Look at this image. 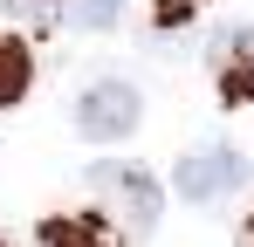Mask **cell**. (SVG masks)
<instances>
[{
  "label": "cell",
  "instance_id": "cell-5",
  "mask_svg": "<svg viewBox=\"0 0 254 247\" xmlns=\"http://www.w3.org/2000/svg\"><path fill=\"white\" fill-rule=\"evenodd\" d=\"M42 247H117L96 220H69V213H55V220H42Z\"/></svg>",
  "mask_w": 254,
  "mask_h": 247
},
{
  "label": "cell",
  "instance_id": "cell-3",
  "mask_svg": "<svg viewBox=\"0 0 254 247\" xmlns=\"http://www.w3.org/2000/svg\"><path fill=\"white\" fill-rule=\"evenodd\" d=\"M137 117H144V96L124 76H103V82H89L83 96H76V130L83 137H130Z\"/></svg>",
  "mask_w": 254,
  "mask_h": 247
},
{
  "label": "cell",
  "instance_id": "cell-7",
  "mask_svg": "<svg viewBox=\"0 0 254 247\" xmlns=\"http://www.w3.org/2000/svg\"><path fill=\"white\" fill-rule=\"evenodd\" d=\"M7 14H21V28H35V35H55L69 0H7Z\"/></svg>",
  "mask_w": 254,
  "mask_h": 247
},
{
  "label": "cell",
  "instance_id": "cell-8",
  "mask_svg": "<svg viewBox=\"0 0 254 247\" xmlns=\"http://www.w3.org/2000/svg\"><path fill=\"white\" fill-rule=\"evenodd\" d=\"M130 14V0H76V28H117Z\"/></svg>",
  "mask_w": 254,
  "mask_h": 247
},
{
  "label": "cell",
  "instance_id": "cell-1",
  "mask_svg": "<svg viewBox=\"0 0 254 247\" xmlns=\"http://www.w3.org/2000/svg\"><path fill=\"white\" fill-rule=\"evenodd\" d=\"M83 185L117 213V227H124V234H151V227H158L165 192H158V179H151L137 158H96V165L83 172Z\"/></svg>",
  "mask_w": 254,
  "mask_h": 247
},
{
  "label": "cell",
  "instance_id": "cell-6",
  "mask_svg": "<svg viewBox=\"0 0 254 247\" xmlns=\"http://www.w3.org/2000/svg\"><path fill=\"white\" fill-rule=\"evenodd\" d=\"M220 103H254V48H234L220 62Z\"/></svg>",
  "mask_w": 254,
  "mask_h": 247
},
{
  "label": "cell",
  "instance_id": "cell-9",
  "mask_svg": "<svg viewBox=\"0 0 254 247\" xmlns=\"http://www.w3.org/2000/svg\"><path fill=\"white\" fill-rule=\"evenodd\" d=\"M248 247H254V213H248Z\"/></svg>",
  "mask_w": 254,
  "mask_h": 247
},
{
  "label": "cell",
  "instance_id": "cell-4",
  "mask_svg": "<svg viewBox=\"0 0 254 247\" xmlns=\"http://www.w3.org/2000/svg\"><path fill=\"white\" fill-rule=\"evenodd\" d=\"M28 82H35V55H28V41L0 28V110H14V103L28 96Z\"/></svg>",
  "mask_w": 254,
  "mask_h": 247
},
{
  "label": "cell",
  "instance_id": "cell-2",
  "mask_svg": "<svg viewBox=\"0 0 254 247\" xmlns=\"http://www.w3.org/2000/svg\"><path fill=\"white\" fill-rule=\"evenodd\" d=\"M172 185H179L186 206H213L227 192H248V158L234 144H199V151H186L172 165Z\"/></svg>",
  "mask_w": 254,
  "mask_h": 247
}]
</instances>
